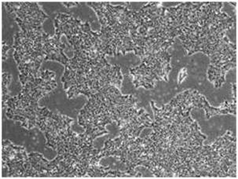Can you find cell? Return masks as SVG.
<instances>
[{
  "instance_id": "1",
  "label": "cell",
  "mask_w": 238,
  "mask_h": 179,
  "mask_svg": "<svg viewBox=\"0 0 238 179\" xmlns=\"http://www.w3.org/2000/svg\"><path fill=\"white\" fill-rule=\"evenodd\" d=\"M187 75V72H186V68H184L182 69L181 70V72H179V75H178V84L182 82V80L185 79V77Z\"/></svg>"
},
{
  "instance_id": "2",
  "label": "cell",
  "mask_w": 238,
  "mask_h": 179,
  "mask_svg": "<svg viewBox=\"0 0 238 179\" xmlns=\"http://www.w3.org/2000/svg\"><path fill=\"white\" fill-rule=\"evenodd\" d=\"M233 91H234V103L237 104V85L236 83H232Z\"/></svg>"
},
{
  "instance_id": "3",
  "label": "cell",
  "mask_w": 238,
  "mask_h": 179,
  "mask_svg": "<svg viewBox=\"0 0 238 179\" xmlns=\"http://www.w3.org/2000/svg\"><path fill=\"white\" fill-rule=\"evenodd\" d=\"M78 4H79L78 2H75H75H64L63 3L64 6H65L67 8H69V7L72 6H76V5H78Z\"/></svg>"
}]
</instances>
